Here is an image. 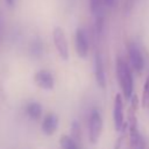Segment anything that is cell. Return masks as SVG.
<instances>
[{"label": "cell", "instance_id": "6da1fadb", "mask_svg": "<svg viewBox=\"0 0 149 149\" xmlns=\"http://www.w3.org/2000/svg\"><path fill=\"white\" fill-rule=\"evenodd\" d=\"M115 70H116V78L123 97L126 99H130L133 97V91H134V81H133L130 66L126 63L123 58L118 57L115 63Z\"/></svg>", "mask_w": 149, "mask_h": 149}, {"label": "cell", "instance_id": "7a4b0ae2", "mask_svg": "<svg viewBox=\"0 0 149 149\" xmlns=\"http://www.w3.org/2000/svg\"><path fill=\"white\" fill-rule=\"evenodd\" d=\"M136 107H132V109L128 113V129H129V143L130 149H144V140L139 130L137 119L135 115Z\"/></svg>", "mask_w": 149, "mask_h": 149}, {"label": "cell", "instance_id": "3957f363", "mask_svg": "<svg viewBox=\"0 0 149 149\" xmlns=\"http://www.w3.org/2000/svg\"><path fill=\"white\" fill-rule=\"evenodd\" d=\"M127 52H128L130 68L136 73H141L144 69V58H143L141 49L137 47V44L135 42H128L127 43Z\"/></svg>", "mask_w": 149, "mask_h": 149}, {"label": "cell", "instance_id": "277c9868", "mask_svg": "<svg viewBox=\"0 0 149 149\" xmlns=\"http://www.w3.org/2000/svg\"><path fill=\"white\" fill-rule=\"evenodd\" d=\"M102 130V118L98 109H92L88 118V137L91 143H97Z\"/></svg>", "mask_w": 149, "mask_h": 149}, {"label": "cell", "instance_id": "5b68a950", "mask_svg": "<svg viewBox=\"0 0 149 149\" xmlns=\"http://www.w3.org/2000/svg\"><path fill=\"white\" fill-rule=\"evenodd\" d=\"M105 0H90V10L94 17V28L98 35L101 34L105 19Z\"/></svg>", "mask_w": 149, "mask_h": 149}, {"label": "cell", "instance_id": "8992f818", "mask_svg": "<svg viewBox=\"0 0 149 149\" xmlns=\"http://www.w3.org/2000/svg\"><path fill=\"white\" fill-rule=\"evenodd\" d=\"M52 40H54V44H55L61 58L66 61L69 58V47H68L65 34H64V31H63V29L61 27H55L54 28V30H52Z\"/></svg>", "mask_w": 149, "mask_h": 149}, {"label": "cell", "instance_id": "52a82bcc", "mask_svg": "<svg viewBox=\"0 0 149 149\" xmlns=\"http://www.w3.org/2000/svg\"><path fill=\"white\" fill-rule=\"evenodd\" d=\"M113 121H114V127L116 132H121L127 126V123L125 122V115H123V100H122L121 94L119 93L114 98Z\"/></svg>", "mask_w": 149, "mask_h": 149}, {"label": "cell", "instance_id": "ba28073f", "mask_svg": "<svg viewBox=\"0 0 149 149\" xmlns=\"http://www.w3.org/2000/svg\"><path fill=\"white\" fill-rule=\"evenodd\" d=\"M74 45H76V51L80 58H85L88 54V37L86 31L83 28H77L76 34H74Z\"/></svg>", "mask_w": 149, "mask_h": 149}, {"label": "cell", "instance_id": "9c48e42d", "mask_svg": "<svg viewBox=\"0 0 149 149\" xmlns=\"http://www.w3.org/2000/svg\"><path fill=\"white\" fill-rule=\"evenodd\" d=\"M35 83L43 90H51L55 85V80L52 74L48 70H40L34 76Z\"/></svg>", "mask_w": 149, "mask_h": 149}, {"label": "cell", "instance_id": "30bf717a", "mask_svg": "<svg viewBox=\"0 0 149 149\" xmlns=\"http://www.w3.org/2000/svg\"><path fill=\"white\" fill-rule=\"evenodd\" d=\"M94 76L98 85L104 88L106 86V74H105L104 62L99 52H95L94 55Z\"/></svg>", "mask_w": 149, "mask_h": 149}, {"label": "cell", "instance_id": "8fae6325", "mask_svg": "<svg viewBox=\"0 0 149 149\" xmlns=\"http://www.w3.org/2000/svg\"><path fill=\"white\" fill-rule=\"evenodd\" d=\"M57 126H58V118L52 114V113H49L44 116L43 121H42V132L43 134L45 135H51L55 133V130L57 129Z\"/></svg>", "mask_w": 149, "mask_h": 149}, {"label": "cell", "instance_id": "7c38bea8", "mask_svg": "<svg viewBox=\"0 0 149 149\" xmlns=\"http://www.w3.org/2000/svg\"><path fill=\"white\" fill-rule=\"evenodd\" d=\"M26 113L33 120L40 119L41 115H42V106H41V104L40 102H36V101L29 102L26 106Z\"/></svg>", "mask_w": 149, "mask_h": 149}, {"label": "cell", "instance_id": "4fadbf2b", "mask_svg": "<svg viewBox=\"0 0 149 149\" xmlns=\"http://www.w3.org/2000/svg\"><path fill=\"white\" fill-rule=\"evenodd\" d=\"M59 142H61V147H62V149H79L77 142H76L74 139L71 137V136L62 135Z\"/></svg>", "mask_w": 149, "mask_h": 149}, {"label": "cell", "instance_id": "5bb4252c", "mask_svg": "<svg viewBox=\"0 0 149 149\" xmlns=\"http://www.w3.org/2000/svg\"><path fill=\"white\" fill-rule=\"evenodd\" d=\"M142 107L149 111V76L146 79L144 86H143V92H142Z\"/></svg>", "mask_w": 149, "mask_h": 149}, {"label": "cell", "instance_id": "9a60e30c", "mask_svg": "<svg viewBox=\"0 0 149 149\" xmlns=\"http://www.w3.org/2000/svg\"><path fill=\"white\" fill-rule=\"evenodd\" d=\"M30 51L35 56L41 55V52H42V42H41V40L38 37L34 38V41L31 42V44H30Z\"/></svg>", "mask_w": 149, "mask_h": 149}, {"label": "cell", "instance_id": "2e32d148", "mask_svg": "<svg viewBox=\"0 0 149 149\" xmlns=\"http://www.w3.org/2000/svg\"><path fill=\"white\" fill-rule=\"evenodd\" d=\"M3 35H5V20H3L2 12L0 10V44L2 43Z\"/></svg>", "mask_w": 149, "mask_h": 149}, {"label": "cell", "instance_id": "e0dca14e", "mask_svg": "<svg viewBox=\"0 0 149 149\" xmlns=\"http://www.w3.org/2000/svg\"><path fill=\"white\" fill-rule=\"evenodd\" d=\"M105 3H106V7H113L115 3V0H105Z\"/></svg>", "mask_w": 149, "mask_h": 149}, {"label": "cell", "instance_id": "ac0fdd59", "mask_svg": "<svg viewBox=\"0 0 149 149\" xmlns=\"http://www.w3.org/2000/svg\"><path fill=\"white\" fill-rule=\"evenodd\" d=\"M5 2H6V5H7L8 7H14L16 0H5Z\"/></svg>", "mask_w": 149, "mask_h": 149}]
</instances>
